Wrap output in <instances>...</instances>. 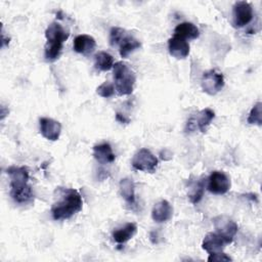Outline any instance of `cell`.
<instances>
[{
  "mask_svg": "<svg viewBox=\"0 0 262 262\" xmlns=\"http://www.w3.org/2000/svg\"><path fill=\"white\" fill-rule=\"evenodd\" d=\"M168 50L173 57L183 59L189 54L190 46L185 39L174 35L168 40Z\"/></svg>",
  "mask_w": 262,
  "mask_h": 262,
  "instance_id": "cell-11",
  "label": "cell"
},
{
  "mask_svg": "<svg viewBox=\"0 0 262 262\" xmlns=\"http://www.w3.org/2000/svg\"><path fill=\"white\" fill-rule=\"evenodd\" d=\"M119 191L124 201L130 205H135V185L132 179L123 178L119 183Z\"/></svg>",
  "mask_w": 262,
  "mask_h": 262,
  "instance_id": "cell-18",
  "label": "cell"
},
{
  "mask_svg": "<svg viewBox=\"0 0 262 262\" xmlns=\"http://www.w3.org/2000/svg\"><path fill=\"white\" fill-rule=\"evenodd\" d=\"M126 32L122 28L119 27H113L110 31V44L112 46L119 45L122 38L125 36Z\"/></svg>",
  "mask_w": 262,
  "mask_h": 262,
  "instance_id": "cell-25",
  "label": "cell"
},
{
  "mask_svg": "<svg viewBox=\"0 0 262 262\" xmlns=\"http://www.w3.org/2000/svg\"><path fill=\"white\" fill-rule=\"evenodd\" d=\"M207 188L214 194H224L230 188V180L222 171H213L208 177Z\"/></svg>",
  "mask_w": 262,
  "mask_h": 262,
  "instance_id": "cell-9",
  "label": "cell"
},
{
  "mask_svg": "<svg viewBox=\"0 0 262 262\" xmlns=\"http://www.w3.org/2000/svg\"><path fill=\"white\" fill-rule=\"evenodd\" d=\"M8 113H9L8 108H6L4 105H2L1 106V120H3L5 118V116L8 115Z\"/></svg>",
  "mask_w": 262,
  "mask_h": 262,
  "instance_id": "cell-28",
  "label": "cell"
},
{
  "mask_svg": "<svg viewBox=\"0 0 262 262\" xmlns=\"http://www.w3.org/2000/svg\"><path fill=\"white\" fill-rule=\"evenodd\" d=\"M216 233L219 234L227 245L233 241L234 235L237 232V224L225 215H219L213 219Z\"/></svg>",
  "mask_w": 262,
  "mask_h": 262,
  "instance_id": "cell-6",
  "label": "cell"
},
{
  "mask_svg": "<svg viewBox=\"0 0 262 262\" xmlns=\"http://www.w3.org/2000/svg\"><path fill=\"white\" fill-rule=\"evenodd\" d=\"M57 200L51 207V215L54 220H66L73 217L83 208V199L74 188L58 187Z\"/></svg>",
  "mask_w": 262,
  "mask_h": 262,
  "instance_id": "cell-1",
  "label": "cell"
},
{
  "mask_svg": "<svg viewBox=\"0 0 262 262\" xmlns=\"http://www.w3.org/2000/svg\"><path fill=\"white\" fill-rule=\"evenodd\" d=\"M137 231V225L133 222L126 223L123 227L113 231V238L118 244H124L132 238Z\"/></svg>",
  "mask_w": 262,
  "mask_h": 262,
  "instance_id": "cell-19",
  "label": "cell"
},
{
  "mask_svg": "<svg viewBox=\"0 0 262 262\" xmlns=\"http://www.w3.org/2000/svg\"><path fill=\"white\" fill-rule=\"evenodd\" d=\"M93 157L99 164H110L116 159L110 143L104 142L93 146Z\"/></svg>",
  "mask_w": 262,
  "mask_h": 262,
  "instance_id": "cell-16",
  "label": "cell"
},
{
  "mask_svg": "<svg viewBox=\"0 0 262 262\" xmlns=\"http://www.w3.org/2000/svg\"><path fill=\"white\" fill-rule=\"evenodd\" d=\"M158 158L148 149L140 148L138 149L132 158L131 165L134 170L154 173L158 167Z\"/></svg>",
  "mask_w": 262,
  "mask_h": 262,
  "instance_id": "cell-5",
  "label": "cell"
},
{
  "mask_svg": "<svg viewBox=\"0 0 262 262\" xmlns=\"http://www.w3.org/2000/svg\"><path fill=\"white\" fill-rule=\"evenodd\" d=\"M113 77L115 81V89L120 95H129L133 92L136 77L135 73L127 63L123 61L114 63Z\"/></svg>",
  "mask_w": 262,
  "mask_h": 262,
  "instance_id": "cell-4",
  "label": "cell"
},
{
  "mask_svg": "<svg viewBox=\"0 0 262 262\" xmlns=\"http://www.w3.org/2000/svg\"><path fill=\"white\" fill-rule=\"evenodd\" d=\"M214 118H215L214 111H212L209 107L204 108L196 114L195 118H191L188 121L187 127H190L191 125H193L192 129L198 128L202 133H205L207 131V127L210 125V123Z\"/></svg>",
  "mask_w": 262,
  "mask_h": 262,
  "instance_id": "cell-12",
  "label": "cell"
},
{
  "mask_svg": "<svg viewBox=\"0 0 262 262\" xmlns=\"http://www.w3.org/2000/svg\"><path fill=\"white\" fill-rule=\"evenodd\" d=\"M201 84L205 93L209 95H215L223 88L224 77L222 73L216 70H209L203 74Z\"/></svg>",
  "mask_w": 262,
  "mask_h": 262,
  "instance_id": "cell-7",
  "label": "cell"
},
{
  "mask_svg": "<svg viewBox=\"0 0 262 262\" xmlns=\"http://www.w3.org/2000/svg\"><path fill=\"white\" fill-rule=\"evenodd\" d=\"M46 44L44 46V56L47 61H55L62 50L63 43L69 39L70 33L57 23H51L45 30Z\"/></svg>",
  "mask_w": 262,
  "mask_h": 262,
  "instance_id": "cell-3",
  "label": "cell"
},
{
  "mask_svg": "<svg viewBox=\"0 0 262 262\" xmlns=\"http://www.w3.org/2000/svg\"><path fill=\"white\" fill-rule=\"evenodd\" d=\"M231 260L232 259L223 252L209 254V257H208V261H210V262H212V261H231Z\"/></svg>",
  "mask_w": 262,
  "mask_h": 262,
  "instance_id": "cell-26",
  "label": "cell"
},
{
  "mask_svg": "<svg viewBox=\"0 0 262 262\" xmlns=\"http://www.w3.org/2000/svg\"><path fill=\"white\" fill-rule=\"evenodd\" d=\"M204 191H205V178H200L195 180L189 179L187 195L191 204L193 205L198 204L202 200L204 195Z\"/></svg>",
  "mask_w": 262,
  "mask_h": 262,
  "instance_id": "cell-17",
  "label": "cell"
},
{
  "mask_svg": "<svg viewBox=\"0 0 262 262\" xmlns=\"http://www.w3.org/2000/svg\"><path fill=\"white\" fill-rule=\"evenodd\" d=\"M174 35H177L183 39L193 40L199 38L200 36V30L195 25L189 21H183L176 26L174 29Z\"/></svg>",
  "mask_w": 262,
  "mask_h": 262,
  "instance_id": "cell-20",
  "label": "cell"
},
{
  "mask_svg": "<svg viewBox=\"0 0 262 262\" xmlns=\"http://www.w3.org/2000/svg\"><path fill=\"white\" fill-rule=\"evenodd\" d=\"M116 120L122 124H128L130 122V120L128 118H126L124 115H122L121 113L116 114Z\"/></svg>",
  "mask_w": 262,
  "mask_h": 262,
  "instance_id": "cell-27",
  "label": "cell"
},
{
  "mask_svg": "<svg viewBox=\"0 0 262 262\" xmlns=\"http://www.w3.org/2000/svg\"><path fill=\"white\" fill-rule=\"evenodd\" d=\"M94 66L99 71H110L114 67V57L106 51H99L94 56Z\"/></svg>",
  "mask_w": 262,
  "mask_h": 262,
  "instance_id": "cell-22",
  "label": "cell"
},
{
  "mask_svg": "<svg viewBox=\"0 0 262 262\" xmlns=\"http://www.w3.org/2000/svg\"><path fill=\"white\" fill-rule=\"evenodd\" d=\"M6 173L10 178V196L20 205L31 204L34 202V192L32 187L28 184L29 170L25 166H10Z\"/></svg>",
  "mask_w": 262,
  "mask_h": 262,
  "instance_id": "cell-2",
  "label": "cell"
},
{
  "mask_svg": "<svg viewBox=\"0 0 262 262\" xmlns=\"http://www.w3.org/2000/svg\"><path fill=\"white\" fill-rule=\"evenodd\" d=\"M96 93L103 98L112 97L115 94V86L112 83L105 81L96 88Z\"/></svg>",
  "mask_w": 262,
  "mask_h": 262,
  "instance_id": "cell-24",
  "label": "cell"
},
{
  "mask_svg": "<svg viewBox=\"0 0 262 262\" xmlns=\"http://www.w3.org/2000/svg\"><path fill=\"white\" fill-rule=\"evenodd\" d=\"M226 245L227 243L219 234L216 232H210L205 236L202 243V248L209 254H215L222 252Z\"/></svg>",
  "mask_w": 262,
  "mask_h": 262,
  "instance_id": "cell-14",
  "label": "cell"
},
{
  "mask_svg": "<svg viewBox=\"0 0 262 262\" xmlns=\"http://www.w3.org/2000/svg\"><path fill=\"white\" fill-rule=\"evenodd\" d=\"M253 18L252 5L247 1H237L232 7V25L234 28L247 26Z\"/></svg>",
  "mask_w": 262,
  "mask_h": 262,
  "instance_id": "cell-8",
  "label": "cell"
},
{
  "mask_svg": "<svg viewBox=\"0 0 262 262\" xmlns=\"http://www.w3.org/2000/svg\"><path fill=\"white\" fill-rule=\"evenodd\" d=\"M39 125H40V133L42 136L50 141H55L59 138L60 132H61V125L58 121L42 117L39 119Z\"/></svg>",
  "mask_w": 262,
  "mask_h": 262,
  "instance_id": "cell-10",
  "label": "cell"
},
{
  "mask_svg": "<svg viewBox=\"0 0 262 262\" xmlns=\"http://www.w3.org/2000/svg\"><path fill=\"white\" fill-rule=\"evenodd\" d=\"M173 215V208L167 200H161L158 202L151 211V218L158 223L167 222Z\"/></svg>",
  "mask_w": 262,
  "mask_h": 262,
  "instance_id": "cell-13",
  "label": "cell"
},
{
  "mask_svg": "<svg viewBox=\"0 0 262 262\" xmlns=\"http://www.w3.org/2000/svg\"><path fill=\"white\" fill-rule=\"evenodd\" d=\"M262 103L260 101H258L256 104H254V106L251 108L247 122L250 125H257V126H261L262 125Z\"/></svg>",
  "mask_w": 262,
  "mask_h": 262,
  "instance_id": "cell-23",
  "label": "cell"
},
{
  "mask_svg": "<svg viewBox=\"0 0 262 262\" xmlns=\"http://www.w3.org/2000/svg\"><path fill=\"white\" fill-rule=\"evenodd\" d=\"M140 47V42L130 34H125L119 43V52L121 57L126 58L130 53Z\"/></svg>",
  "mask_w": 262,
  "mask_h": 262,
  "instance_id": "cell-21",
  "label": "cell"
},
{
  "mask_svg": "<svg viewBox=\"0 0 262 262\" xmlns=\"http://www.w3.org/2000/svg\"><path fill=\"white\" fill-rule=\"evenodd\" d=\"M95 47H96L95 39L90 35L82 34V35H78L74 39V50L77 53L88 55L94 51Z\"/></svg>",
  "mask_w": 262,
  "mask_h": 262,
  "instance_id": "cell-15",
  "label": "cell"
}]
</instances>
